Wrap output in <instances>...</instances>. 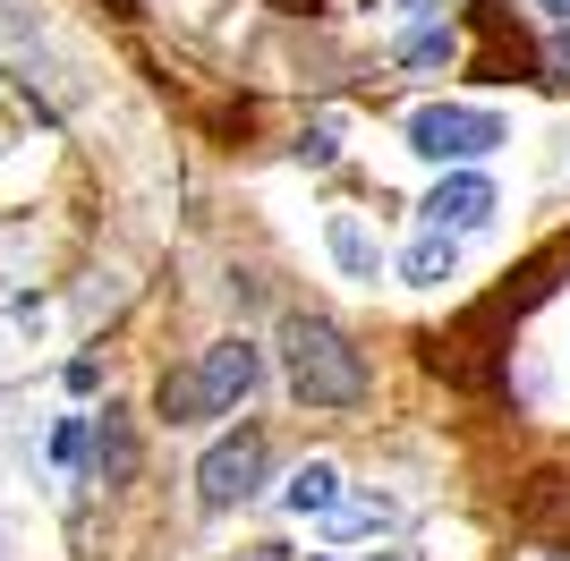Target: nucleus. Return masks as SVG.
I'll return each mask as SVG.
<instances>
[{"label": "nucleus", "mask_w": 570, "mask_h": 561, "mask_svg": "<svg viewBox=\"0 0 570 561\" xmlns=\"http://www.w3.org/2000/svg\"><path fill=\"white\" fill-rule=\"evenodd\" d=\"M452 264H460L452 230H426V238L401 256V273H409V289H443V280H452Z\"/></svg>", "instance_id": "nucleus-8"}, {"label": "nucleus", "mask_w": 570, "mask_h": 561, "mask_svg": "<svg viewBox=\"0 0 570 561\" xmlns=\"http://www.w3.org/2000/svg\"><path fill=\"white\" fill-rule=\"evenodd\" d=\"M264 468H273V443H264L256 425L222 434V443L196 460V493H205V511H230V502H247V493L264 485Z\"/></svg>", "instance_id": "nucleus-4"}, {"label": "nucleus", "mask_w": 570, "mask_h": 561, "mask_svg": "<svg viewBox=\"0 0 570 561\" xmlns=\"http://www.w3.org/2000/svg\"><path fill=\"white\" fill-rule=\"evenodd\" d=\"M256 383H264L256 341H214V350H196V366L163 374V392H154V400H163L170 425H205V417H230Z\"/></svg>", "instance_id": "nucleus-2"}, {"label": "nucleus", "mask_w": 570, "mask_h": 561, "mask_svg": "<svg viewBox=\"0 0 570 561\" xmlns=\"http://www.w3.org/2000/svg\"><path fill=\"white\" fill-rule=\"evenodd\" d=\"M392 502H333V511H324V528H333V544H350V537H383V528H392Z\"/></svg>", "instance_id": "nucleus-10"}, {"label": "nucleus", "mask_w": 570, "mask_h": 561, "mask_svg": "<svg viewBox=\"0 0 570 561\" xmlns=\"http://www.w3.org/2000/svg\"><path fill=\"white\" fill-rule=\"evenodd\" d=\"M333 256H341V273H357V280H375V264H383V247H375V230L357 222V213H333Z\"/></svg>", "instance_id": "nucleus-9"}, {"label": "nucleus", "mask_w": 570, "mask_h": 561, "mask_svg": "<svg viewBox=\"0 0 570 561\" xmlns=\"http://www.w3.org/2000/svg\"><path fill=\"white\" fill-rule=\"evenodd\" d=\"M537 9H546V18H562V26H570V0H537Z\"/></svg>", "instance_id": "nucleus-15"}, {"label": "nucleus", "mask_w": 570, "mask_h": 561, "mask_svg": "<svg viewBox=\"0 0 570 561\" xmlns=\"http://www.w3.org/2000/svg\"><path fill=\"white\" fill-rule=\"evenodd\" d=\"M452 60H460V35H452V26H426V35H409V43H401V69H417V77L452 69Z\"/></svg>", "instance_id": "nucleus-11"}, {"label": "nucleus", "mask_w": 570, "mask_h": 561, "mask_svg": "<svg viewBox=\"0 0 570 561\" xmlns=\"http://www.w3.org/2000/svg\"><path fill=\"white\" fill-rule=\"evenodd\" d=\"M86 451H95V476H102V485H128V476H137V434H128V409H102V425L86 434Z\"/></svg>", "instance_id": "nucleus-6"}, {"label": "nucleus", "mask_w": 570, "mask_h": 561, "mask_svg": "<svg viewBox=\"0 0 570 561\" xmlns=\"http://www.w3.org/2000/svg\"><path fill=\"white\" fill-rule=\"evenodd\" d=\"M282 366H289V392L307 409H357L366 400V357L324 315H289L282 324Z\"/></svg>", "instance_id": "nucleus-1"}, {"label": "nucleus", "mask_w": 570, "mask_h": 561, "mask_svg": "<svg viewBox=\"0 0 570 561\" xmlns=\"http://www.w3.org/2000/svg\"><path fill=\"white\" fill-rule=\"evenodd\" d=\"M51 460H86V417H69L60 434H51Z\"/></svg>", "instance_id": "nucleus-12"}, {"label": "nucleus", "mask_w": 570, "mask_h": 561, "mask_svg": "<svg viewBox=\"0 0 570 561\" xmlns=\"http://www.w3.org/2000/svg\"><path fill=\"white\" fill-rule=\"evenodd\" d=\"M494 222V179H476V170H452V179L426 196V230H485Z\"/></svg>", "instance_id": "nucleus-5"}, {"label": "nucleus", "mask_w": 570, "mask_h": 561, "mask_svg": "<svg viewBox=\"0 0 570 561\" xmlns=\"http://www.w3.org/2000/svg\"><path fill=\"white\" fill-rule=\"evenodd\" d=\"M494 145H502V111H469V102L409 111V154H426V163H476Z\"/></svg>", "instance_id": "nucleus-3"}, {"label": "nucleus", "mask_w": 570, "mask_h": 561, "mask_svg": "<svg viewBox=\"0 0 570 561\" xmlns=\"http://www.w3.org/2000/svg\"><path fill=\"white\" fill-rule=\"evenodd\" d=\"M282 502H289L298 519H324V511L341 502V468H333V460H307V468L282 485Z\"/></svg>", "instance_id": "nucleus-7"}, {"label": "nucleus", "mask_w": 570, "mask_h": 561, "mask_svg": "<svg viewBox=\"0 0 570 561\" xmlns=\"http://www.w3.org/2000/svg\"><path fill=\"white\" fill-rule=\"evenodd\" d=\"M546 60H553V77H562V86H570V26H562V35H553V51H546Z\"/></svg>", "instance_id": "nucleus-13"}, {"label": "nucleus", "mask_w": 570, "mask_h": 561, "mask_svg": "<svg viewBox=\"0 0 570 561\" xmlns=\"http://www.w3.org/2000/svg\"><path fill=\"white\" fill-rule=\"evenodd\" d=\"M375 9H409V18H426V0H375Z\"/></svg>", "instance_id": "nucleus-14"}]
</instances>
